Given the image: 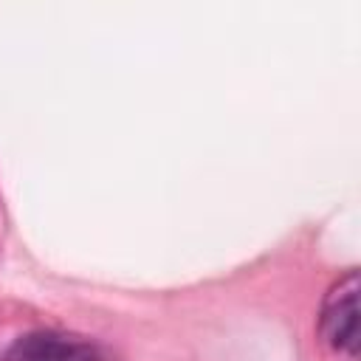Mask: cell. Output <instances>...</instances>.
I'll list each match as a JSON object with an SVG mask.
<instances>
[{"mask_svg": "<svg viewBox=\"0 0 361 361\" xmlns=\"http://www.w3.org/2000/svg\"><path fill=\"white\" fill-rule=\"evenodd\" d=\"M358 271H347L324 296L319 330L324 341L338 353H358L361 330H358Z\"/></svg>", "mask_w": 361, "mask_h": 361, "instance_id": "1", "label": "cell"}, {"mask_svg": "<svg viewBox=\"0 0 361 361\" xmlns=\"http://www.w3.org/2000/svg\"><path fill=\"white\" fill-rule=\"evenodd\" d=\"M6 361H102V353L79 336L34 330L8 347Z\"/></svg>", "mask_w": 361, "mask_h": 361, "instance_id": "2", "label": "cell"}]
</instances>
